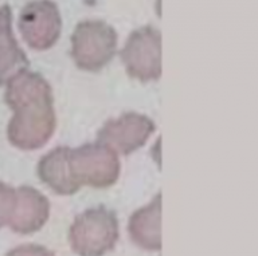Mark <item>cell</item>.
Segmentation results:
<instances>
[{"label":"cell","mask_w":258,"mask_h":256,"mask_svg":"<svg viewBox=\"0 0 258 256\" xmlns=\"http://www.w3.org/2000/svg\"><path fill=\"white\" fill-rule=\"evenodd\" d=\"M4 101L14 112L7 126L8 141L20 150L43 148L56 128L50 83L27 68L6 83Z\"/></svg>","instance_id":"cell-2"},{"label":"cell","mask_w":258,"mask_h":256,"mask_svg":"<svg viewBox=\"0 0 258 256\" xmlns=\"http://www.w3.org/2000/svg\"><path fill=\"white\" fill-rule=\"evenodd\" d=\"M18 27L28 47L36 51L50 50L62 31L59 8L51 0H32L22 8Z\"/></svg>","instance_id":"cell-6"},{"label":"cell","mask_w":258,"mask_h":256,"mask_svg":"<svg viewBox=\"0 0 258 256\" xmlns=\"http://www.w3.org/2000/svg\"><path fill=\"white\" fill-rule=\"evenodd\" d=\"M6 256H55V253L50 251L47 247L34 243L18 245L11 251H8Z\"/></svg>","instance_id":"cell-12"},{"label":"cell","mask_w":258,"mask_h":256,"mask_svg":"<svg viewBox=\"0 0 258 256\" xmlns=\"http://www.w3.org/2000/svg\"><path fill=\"white\" fill-rule=\"evenodd\" d=\"M30 66L26 52L12 31V11L8 4L0 7V86Z\"/></svg>","instance_id":"cell-10"},{"label":"cell","mask_w":258,"mask_h":256,"mask_svg":"<svg viewBox=\"0 0 258 256\" xmlns=\"http://www.w3.org/2000/svg\"><path fill=\"white\" fill-rule=\"evenodd\" d=\"M128 76L147 83L161 76V35L153 26H143L128 36L120 52Z\"/></svg>","instance_id":"cell-5"},{"label":"cell","mask_w":258,"mask_h":256,"mask_svg":"<svg viewBox=\"0 0 258 256\" xmlns=\"http://www.w3.org/2000/svg\"><path fill=\"white\" fill-rule=\"evenodd\" d=\"M156 125L148 116L129 112L105 122L97 134V141L106 145L117 154H132L148 142Z\"/></svg>","instance_id":"cell-7"},{"label":"cell","mask_w":258,"mask_h":256,"mask_svg":"<svg viewBox=\"0 0 258 256\" xmlns=\"http://www.w3.org/2000/svg\"><path fill=\"white\" fill-rule=\"evenodd\" d=\"M161 195L132 213L128 223L129 236L135 244L145 251L161 249Z\"/></svg>","instance_id":"cell-9"},{"label":"cell","mask_w":258,"mask_h":256,"mask_svg":"<svg viewBox=\"0 0 258 256\" xmlns=\"http://www.w3.org/2000/svg\"><path fill=\"white\" fill-rule=\"evenodd\" d=\"M118 237V219L104 205L80 213L69 229V243L78 256L106 255L114 248Z\"/></svg>","instance_id":"cell-3"},{"label":"cell","mask_w":258,"mask_h":256,"mask_svg":"<svg viewBox=\"0 0 258 256\" xmlns=\"http://www.w3.org/2000/svg\"><path fill=\"white\" fill-rule=\"evenodd\" d=\"M15 207V188L0 183V229L8 225Z\"/></svg>","instance_id":"cell-11"},{"label":"cell","mask_w":258,"mask_h":256,"mask_svg":"<svg viewBox=\"0 0 258 256\" xmlns=\"http://www.w3.org/2000/svg\"><path fill=\"white\" fill-rule=\"evenodd\" d=\"M36 172L52 192L72 196L84 187L110 188L120 177L121 164L114 150L97 141L78 148L52 149L40 157Z\"/></svg>","instance_id":"cell-1"},{"label":"cell","mask_w":258,"mask_h":256,"mask_svg":"<svg viewBox=\"0 0 258 256\" xmlns=\"http://www.w3.org/2000/svg\"><path fill=\"white\" fill-rule=\"evenodd\" d=\"M50 217V201L30 185L15 188V207L8 227L19 235H31L43 228Z\"/></svg>","instance_id":"cell-8"},{"label":"cell","mask_w":258,"mask_h":256,"mask_svg":"<svg viewBox=\"0 0 258 256\" xmlns=\"http://www.w3.org/2000/svg\"><path fill=\"white\" fill-rule=\"evenodd\" d=\"M70 43V55L77 67L97 72L116 55L117 32L104 20H82L74 28Z\"/></svg>","instance_id":"cell-4"}]
</instances>
